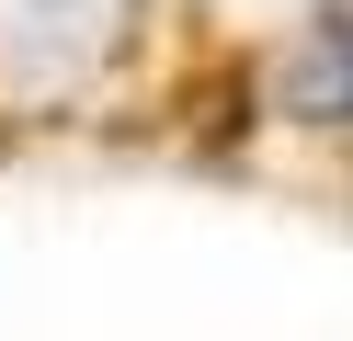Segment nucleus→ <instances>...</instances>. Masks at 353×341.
<instances>
[{
	"label": "nucleus",
	"instance_id": "obj_1",
	"mask_svg": "<svg viewBox=\"0 0 353 341\" xmlns=\"http://www.w3.org/2000/svg\"><path fill=\"white\" fill-rule=\"evenodd\" d=\"M137 0H0V80L12 91H69L125 45Z\"/></svg>",
	"mask_w": 353,
	"mask_h": 341
},
{
	"label": "nucleus",
	"instance_id": "obj_2",
	"mask_svg": "<svg viewBox=\"0 0 353 341\" xmlns=\"http://www.w3.org/2000/svg\"><path fill=\"white\" fill-rule=\"evenodd\" d=\"M274 114L353 136V0H307L296 12V34L274 45Z\"/></svg>",
	"mask_w": 353,
	"mask_h": 341
}]
</instances>
